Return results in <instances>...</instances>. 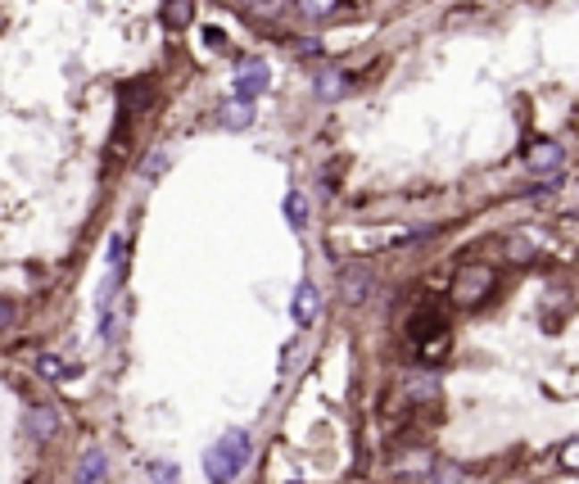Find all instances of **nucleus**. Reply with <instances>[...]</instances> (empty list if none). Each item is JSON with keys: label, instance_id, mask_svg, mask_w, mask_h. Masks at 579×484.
Masks as SVG:
<instances>
[{"label": "nucleus", "instance_id": "nucleus-21", "mask_svg": "<svg viewBox=\"0 0 579 484\" xmlns=\"http://www.w3.org/2000/svg\"><path fill=\"white\" fill-rule=\"evenodd\" d=\"M407 389L421 394V398H434V394H440V380H434V376H407Z\"/></svg>", "mask_w": 579, "mask_h": 484}, {"label": "nucleus", "instance_id": "nucleus-25", "mask_svg": "<svg viewBox=\"0 0 579 484\" xmlns=\"http://www.w3.org/2000/svg\"><path fill=\"white\" fill-rule=\"evenodd\" d=\"M204 41H208L213 50H222V46H227V37H222V32H217V28H204Z\"/></svg>", "mask_w": 579, "mask_h": 484}, {"label": "nucleus", "instance_id": "nucleus-4", "mask_svg": "<svg viewBox=\"0 0 579 484\" xmlns=\"http://www.w3.org/2000/svg\"><path fill=\"white\" fill-rule=\"evenodd\" d=\"M267 87H272L267 63H258V59L240 63V73H236V100H254V96H263Z\"/></svg>", "mask_w": 579, "mask_h": 484}, {"label": "nucleus", "instance_id": "nucleus-20", "mask_svg": "<svg viewBox=\"0 0 579 484\" xmlns=\"http://www.w3.org/2000/svg\"><path fill=\"white\" fill-rule=\"evenodd\" d=\"M240 5H245L249 14H258V19H276V14H281V0H240Z\"/></svg>", "mask_w": 579, "mask_h": 484}, {"label": "nucleus", "instance_id": "nucleus-16", "mask_svg": "<svg viewBox=\"0 0 579 484\" xmlns=\"http://www.w3.org/2000/svg\"><path fill=\"white\" fill-rule=\"evenodd\" d=\"M295 5H299L304 19H331V14L344 5V0H295Z\"/></svg>", "mask_w": 579, "mask_h": 484}, {"label": "nucleus", "instance_id": "nucleus-5", "mask_svg": "<svg viewBox=\"0 0 579 484\" xmlns=\"http://www.w3.org/2000/svg\"><path fill=\"white\" fill-rule=\"evenodd\" d=\"M290 313H295L299 326H313L317 313H322V290H317L313 281H299V286H295V304H290Z\"/></svg>", "mask_w": 579, "mask_h": 484}, {"label": "nucleus", "instance_id": "nucleus-3", "mask_svg": "<svg viewBox=\"0 0 579 484\" xmlns=\"http://www.w3.org/2000/svg\"><path fill=\"white\" fill-rule=\"evenodd\" d=\"M521 159H525V172H539V177H557V172L566 168V150H561V141H548V136H543V141H534Z\"/></svg>", "mask_w": 579, "mask_h": 484}, {"label": "nucleus", "instance_id": "nucleus-24", "mask_svg": "<svg viewBox=\"0 0 579 484\" xmlns=\"http://www.w3.org/2000/svg\"><path fill=\"white\" fill-rule=\"evenodd\" d=\"M430 475H440L434 484H462V471H457V466H434Z\"/></svg>", "mask_w": 579, "mask_h": 484}, {"label": "nucleus", "instance_id": "nucleus-19", "mask_svg": "<svg viewBox=\"0 0 579 484\" xmlns=\"http://www.w3.org/2000/svg\"><path fill=\"white\" fill-rule=\"evenodd\" d=\"M557 462H561V471H570V475H579V439H570V444H561V453H557Z\"/></svg>", "mask_w": 579, "mask_h": 484}, {"label": "nucleus", "instance_id": "nucleus-13", "mask_svg": "<svg viewBox=\"0 0 579 484\" xmlns=\"http://www.w3.org/2000/svg\"><path fill=\"white\" fill-rule=\"evenodd\" d=\"M440 330H444L440 313H421V317H412V339H416V344H430V335H440Z\"/></svg>", "mask_w": 579, "mask_h": 484}, {"label": "nucleus", "instance_id": "nucleus-14", "mask_svg": "<svg viewBox=\"0 0 579 484\" xmlns=\"http://www.w3.org/2000/svg\"><path fill=\"white\" fill-rule=\"evenodd\" d=\"M399 475H430L434 471V457L421 448V453H407V457H399V466H394Z\"/></svg>", "mask_w": 579, "mask_h": 484}, {"label": "nucleus", "instance_id": "nucleus-6", "mask_svg": "<svg viewBox=\"0 0 579 484\" xmlns=\"http://www.w3.org/2000/svg\"><path fill=\"white\" fill-rule=\"evenodd\" d=\"M340 295H344V304H362L372 295V271H362V267L340 271Z\"/></svg>", "mask_w": 579, "mask_h": 484}, {"label": "nucleus", "instance_id": "nucleus-1", "mask_svg": "<svg viewBox=\"0 0 579 484\" xmlns=\"http://www.w3.org/2000/svg\"><path fill=\"white\" fill-rule=\"evenodd\" d=\"M254 457V439L245 430H227L208 453H204V475L208 484H231Z\"/></svg>", "mask_w": 579, "mask_h": 484}, {"label": "nucleus", "instance_id": "nucleus-18", "mask_svg": "<svg viewBox=\"0 0 579 484\" xmlns=\"http://www.w3.org/2000/svg\"><path fill=\"white\" fill-rule=\"evenodd\" d=\"M530 254H534V240H525V236L507 240V258H512V263H530Z\"/></svg>", "mask_w": 579, "mask_h": 484}, {"label": "nucleus", "instance_id": "nucleus-8", "mask_svg": "<svg viewBox=\"0 0 579 484\" xmlns=\"http://www.w3.org/2000/svg\"><path fill=\"white\" fill-rule=\"evenodd\" d=\"M28 430H32V439H50V435L59 430V412L46 407V403L32 407V412H28Z\"/></svg>", "mask_w": 579, "mask_h": 484}, {"label": "nucleus", "instance_id": "nucleus-9", "mask_svg": "<svg viewBox=\"0 0 579 484\" xmlns=\"http://www.w3.org/2000/svg\"><path fill=\"white\" fill-rule=\"evenodd\" d=\"M313 91H317V100H344V91H348V78H344V73H335V68H326V73H317Z\"/></svg>", "mask_w": 579, "mask_h": 484}, {"label": "nucleus", "instance_id": "nucleus-2", "mask_svg": "<svg viewBox=\"0 0 579 484\" xmlns=\"http://www.w3.org/2000/svg\"><path fill=\"white\" fill-rule=\"evenodd\" d=\"M493 290H498V276H493V267H484V263H471V267H462V271L453 276V304H457V308H480Z\"/></svg>", "mask_w": 579, "mask_h": 484}, {"label": "nucleus", "instance_id": "nucleus-12", "mask_svg": "<svg viewBox=\"0 0 579 484\" xmlns=\"http://www.w3.org/2000/svg\"><path fill=\"white\" fill-rule=\"evenodd\" d=\"M285 218H290V227H308V195L304 190L285 195Z\"/></svg>", "mask_w": 579, "mask_h": 484}, {"label": "nucleus", "instance_id": "nucleus-7", "mask_svg": "<svg viewBox=\"0 0 579 484\" xmlns=\"http://www.w3.org/2000/svg\"><path fill=\"white\" fill-rule=\"evenodd\" d=\"M190 19H195L190 0H164V10H159V23H164L168 32H181V28H190Z\"/></svg>", "mask_w": 579, "mask_h": 484}, {"label": "nucleus", "instance_id": "nucleus-17", "mask_svg": "<svg viewBox=\"0 0 579 484\" xmlns=\"http://www.w3.org/2000/svg\"><path fill=\"white\" fill-rule=\"evenodd\" d=\"M150 480H155V484H181V471H177V462H155V466H150Z\"/></svg>", "mask_w": 579, "mask_h": 484}, {"label": "nucleus", "instance_id": "nucleus-10", "mask_svg": "<svg viewBox=\"0 0 579 484\" xmlns=\"http://www.w3.org/2000/svg\"><path fill=\"white\" fill-rule=\"evenodd\" d=\"M249 122H254V104H249V100H227V104H222V127L245 131Z\"/></svg>", "mask_w": 579, "mask_h": 484}, {"label": "nucleus", "instance_id": "nucleus-11", "mask_svg": "<svg viewBox=\"0 0 579 484\" xmlns=\"http://www.w3.org/2000/svg\"><path fill=\"white\" fill-rule=\"evenodd\" d=\"M105 480V448H91L78 466V484H100Z\"/></svg>", "mask_w": 579, "mask_h": 484}, {"label": "nucleus", "instance_id": "nucleus-22", "mask_svg": "<svg viewBox=\"0 0 579 484\" xmlns=\"http://www.w3.org/2000/svg\"><path fill=\"white\" fill-rule=\"evenodd\" d=\"M168 163H172V154H168V150H155L150 159H145L140 172H145V177H159V172H168Z\"/></svg>", "mask_w": 579, "mask_h": 484}, {"label": "nucleus", "instance_id": "nucleus-15", "mask_svg": "<svg viewBox=\"0 0 579 484\" xmlns=\"http://www.w3.org/2000/svg\"><path fill=\"white\" fill-rule=\"evenodd\" d=\"M37 367H41V376H50V380H68V376H78V367L63 363V358H55V354H41Z\"/></svg>", "mask_w": 579, "mask_h": 484}, {"label": "nucleus", "instance_id": "nucleus-23", "mask_svg": "<svg viewBox=\"0 0 579 484\" xmlns=\"http://www.w3.org/2000/svg\"><path fill=\"white\" fill-rule=\"evenodd\" d=\"M14 321H19V304L10 295H0V330H10Z\"/></svg>", "mask_w": 579, "mask_h": 484}]
</instances>
